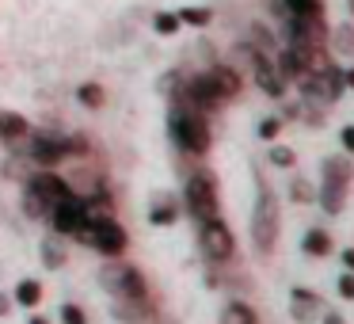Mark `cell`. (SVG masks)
Returning <instances> with one entry per match:
<instances>
[{"instance_id":"23","label":"cell","mask_w":354,"mask_h":324,"mask_svg":"<svg viewBox=\"0 0 354 324\" xmlns=\"http://www.w3.org/2000/svg\"><path fill=\"white\" fill-rule=\"evenodd\" d=\"M179 27H183V24H179L176 12H160V16H153V31L164 35V39H168V35H176Z\"/></svg>"},{"instance_id":"32","label":"cell","mask_w":354,"mask_h":324,"mask_svg":"<svg viewBox=\"0 0 354 324\" xmlns=\"http://www.w3.org/2000/svg\"><path fill=\"white\" fill-rule=\"evenodd\" d=\"M69 153L73 156H84L88 153V138H84V134H73V138H69Z\"/></svg>"},{"instance_id":"13","label":"cell","mask_w":354,"mask_h":324,"mask_svg":"<svg viewBox=\"0 0 354 324\" xmlns=\"http://www.w3.org/2000/svg\"><path fill=\"white\" fill-rule=\"evenodd\" d=\"M320 206H324V214H339V210L346 206V183H335V179H324L320 183Z\"/></svg>"},{"instance_id":"1","label":"cell","mask_w":354,"mask_h":324,"mask_svg":"<svg viewBox=\"0 0 354 324\" xmlns=\"http://www.w3.org/2000/svg\"><path fill=\"white\" fill-rule=\"evenodd\" d=\"M168 126H171V141H176L183 153H191V156H206L209 145H214V134H209L206 115L194 111V107H179V103H176Z\"/></svg>"},{"instance_id":"24","label":"cell","mask_w":354,"mask_h":324,"mask_svg":"<svg viewBox=\"0 0 354 324\" xmlns=\"http://www.w3.org/2000/svg\"><path fill=\"white\" fill-rule=\"evenodd\" d=\"M176 217H179V210L171 206V202H156V206L149 210V222H153V225H171Z\"/></svg>"},{"instance_id":"2","label":"cell","mask_w":354,"mask_h":324,"mask_svg":"<svg viewBox=\"0 0 354 324\" xmlns=\"http://www.w3.org/2000/svg\"><path fill=\"white\" fill-rule=\"evenodd\" d=\"M255 183H259V199H255V214H252V244L259 255H270L278 244V202L263 176H255Z\"/></svg>"},{"instance_id":"34","label":"cell","mask_w":354,"mask_h":324,"mask_svg":"<svg viewBox=\"0 0 354 324\" xmlns=\"http://www.w3.org/2000/svg\"><path fill=\"white\" fill-rule=\"evenodd\" d=\"M12 313V298L8 294H0V316H8Z\"/></svg>"},{"instance_id":"28","label":"cell","mask_w":354,"mask_h":324,"mask_svg":"<svg viewBox=\"0 0 354 324\" xmlns=\"http://www.w3.org/2000/svg\"><path fill=\"white\" fill-rule=\"evenodd\" d=\"M290 195H293V202H313L316 199V191H313V183H305V179H293L290 183Z\"/></svg>"},{"instance_id":"8","label":"cell","mask_w":354,"mask_h":324,"mask_svg":"<svg viewBox=\"0 0 354 324\" xmlns=\"http://www.w3.org/2000/svg\"><path fill=\"white\" fill-rule=\"evenodd\" d=\"M248 54H252V65H255V84H259L267 96H274V100H278V96L286 92V77L278 73V62L270 54L252 50V46H248Z\"/></svg>"},{"instance_id":"5","label":"cell","mask_w":354,"mask_h":324,"mask_svg":"<svg viewBox=\"0 0 354 324\" xmlns=\"http://www.w3.org/2000/svg\"><path fill=\"white\" fill-rule=\"evenodd\" d=\"M88 233H92V240L88 244L95 248V252H103V255H122L126 252V244H130V237H126V229L115 222V214H100V217H92L88 222Z\"/></svg>"},{"instance_id":"14","label":"cell","mask_w":354,"mask_h":324,"mask_svg":"<svg viewBox=\"0 0 354 324\" xmlns=\"http://www.w3.org/2000/svg\"><path fill=\"white\" fill-rule=\"evenodd\" d=\"M31 134V123L16 111H0V141H19Z\"/></svg>"},{"instance_id":"7","label":"cell","mask_w":354,"mask_h":324,"mask_svg":"<svg viewBox=\"0 0 354 324\" xmlns=\"http://www.w3.org/2000/svg\"><path fill=\"white\" fill-rule=\"evenodd\" d=\"M50 222H54L57 237H69V233H80L88 222H92L84 195H69V199L54 202V214H50Z\"/></svg>"},{"instance_id":"35","label":"cell","mask_w":354,"mask_h":324,"mask_svg":"<svg viewBox=\"0 0 354 324\" xmlns=\"http://www.w3.org/2000/svg\"><path fill=\"white\" fill-rule=\"evenodd\" d=\"M343 263H346V271H354V248H346V252H343Z\"/></svg>"},{"instance_id":"10","label":"cell","mask_w":354,"mask_h":324,"mask_svg":"<svg viewBox=\"0 0 354 324\" xmlns=\"http://www.w3.org/2000/svg\"><path fill=\"white\" fill-rule=\"evenodd\" d=\"M65 156H73L69 153V138H50V134H42V138H31V161H39V164H62Z\"/></svg>"},{"instance_id":"39","label":"cell","mask_w":354,"mask_h":324,"mask_svg":"<svg viewBox=\"0 0 354 324\" xmlns=\"http://www.w3.org/2000/svg\"><path fill=\"white\" fill-rule=\"evenodd\" d=\"M346 12H351V16H354V0H346Z\"/></svg>"},{"instance_id":"15","label":"cell","mask_w":354,"mask_h":324,"mask_svg":"<svg viewBox=\"0 0 354 324\" xmlns=\"http://www.w3.org/2000/svg\"><path fill=\"white\" fill-rule=\"evenodd\" d=\"M301 248H305V255H316V260H324V255L335 252V244H331V237L324 229H308L305 240H301Z\"/></svg>"},{"instance_id":"33","label":"cell","mask_w":354,"mask_h":324,"mask_svg":"<svg viewBox=\"0 0 354 324\" xmlns=\"http://www.w3.org/2000/svg\"><path fill=\"white\" fill-rule=\"evenodd\" d=\"M339 141H343L346 153H354V126H343V130H339Z\"/></svg>"},{"instance_id":"21","label":"cell","mask_w":354,"mask_h":324,"mask_svg":"<svg viewBox=\"0 0 354 324\" xmlns=\"http://www.w3.org/2000/svg\"><path fill=\"white\" fill-rule=\"evenodd\" d=\"M42 263H46L50 271H57L65 263V248L57 244V237H50V240H42Z\"/></svg>"},{"instance_id":"27","label":"cell","mask_w":354,"mask_h":324,"mask_svg":"<svg viewBox=\"0 0 354 324\" xmlns=\"http://www.w3.org/2000/svg\"><path fill=\"white\" fill-rule=\"evenodd\" d=\"M293 161H297V153L290 145H270V164L274 168H293Z\"/></svg>"},{"instance_id":"20","label":"cell","mask_w":354,"mask_h":324,"mask_svg":"<svg viewBox=\"0 0 354 324\" xmlns=\"http://www.w3.org/2000/svg\"><path fill=\"white\" fill-rule=\"evenodd\" d=\"M290 16H324V0H282Z\"/></svg>"},{"instance_id":"26","label":"cell","mask_w":354,"mask_h":324,"mask_svg":"<svg viewBox=\"0 0 354 324\" xmlns=\"http://www.w3.org/2000/svg\"><path fill=\"white\" fill-rule=\"evenodd\" d=\"M331 39H335V50H339V54H354V27H351V24L335 27V35H331Z\"/></svg>"},{"instance_id":"12","label":"cell","mask_w":354,"mask_h":324,"mask_svg":"<svg viewBox=\"0 0 354 324\" xmlns=\"http://www.w3.org/2000/svg\"><path fill=\"white\" fill-rule=\"evenodd\" d=\"M324 301H320V294L316 290H305V286H293V294H290V316L297 324H308L313 321V313L320 309Z\"/></svg>"},{"instance_id":"38","label":"cell","mask_w":354,"mask_h":324,"mask_svg":"<svg viewBox=\"0 0 354 324\" xmlns=\"http://www.w3.org/2000/svg\"><path fill=\"white\" fill-rule=\"evenodd\" d=\"M27 324H50V321H46V316H31Z\"/></svg>"},{"instance_id":"22","label":"cell","mask_w":354,"mask_h":324,"mask_svg":"<svg viewBox=\"0 0 354 324\" xmlns=\"http://www.w3.org/2000/svg\"><path fill=\"white\" fill-rule=\"evenodd\" d=\"M77 100L84 103V107H92V111H95V107H103V100H107V92H103L100 84H80V88H77Z\"/></svg>"},{"instance_id":"6","label":"cell","mask_w":354,"mask_h":324,"mask_svg":"<svg viewBox=\"0 0 354 324\" xmlns=\"http://www.w3.org/2000/svg\"><path fill=\"white\" fill-rule=\"evenodd\" d=\"M198 240L206 260L214 263H229L232 252H236V240H232V229L221 222V217H209V222H198Z\"/></svg>"},{"instance_id":"25","label":"cell","mask_w":354,"mask_h":324,"mask_svg":"<svg viewBox=\"0 0 354 324\" xmlns=\"http://www.w3.org/2000/svg\"><path fill=\"white\" fill-rule=\"evenodd\" d=\"M176 16H179V24H187V27H206L214 12L209 8H183V12H176Z\"/></svg>"},{"instance_id":"11","label":"cell","mask_w":354,"mask_h":324,"mask_svg":"<svg viewBox=\"0 0 354 324\" xmlns=\"http://www.w3.org/2000/svg\"><path fill=\"white\" fill-rule=\"evenodd\" d=\"M27 187H35V191H39L42 199L50 202V206H54V202H62V199H69V195H73V187L65 183V179L57 176V172H35V176H31V183H27Z\"/></svg>"},{"instance_id":"3","label":"cell","mask_w":354,"mask_h":324,"mask_svg":"<svg viewBox=\"0 0 354 324\" xmlns=\"http://www.w3.org/2000/svg\"><path fill=\"white\" fill-rule=\"evenodd\" d=\"M100 282L107 286V290L115 294V298H149V282H145V275H141V271L133 267V263H122L118 255L100 271Z\"/></svg>"},{"instance_id":"16","label":"cell","mask_w":354,"mask_h":324,"mask_svg":"<svg viewBox=\"0 0 354 324\" xmlns=\"http://www.w3.org/2000/svg\"><path fill=\"white\" fill-rule=\"evenodd\" d=\"M221 324H259V316H255V309L248 301H229L221 309Z\"/></svg>"},{"instance_id":"9","label":"cell","mask_w":354,"mask_h":324,"mask_svg":"<svg viewBox=\"0 0 354 324\" xmlns=\"http://www.w3.org/2000/svg\"><path fill=\"white\" fill-rule=\"evenodd\" d=\"M202 80H206V88L217 96V100H236L240 88H244V80H240V73L232 69V65H214V69L202 73Z\"/></svg>"},{"instance_id":"36","label":"cell","mask_w":354,"mask_h":324,"mask_svg":"<svg viewBox=\"0 0 354 324\" xmlns=\"http://www.w3.org/2000/svg\"><path fill=\"white\" fill-rule=\"evenodd\" d=\"M324 324H346V321L339 313H328V316H324Z\"/></svg>"},{"instance_id":"31","label":"cell","mask_w":354,"mask_h":324,"mask_svg":"<svg viewBox=\"0 0 354 324\" xmlns=\"http://www.w3.org/2000/svg\"><path fill=\"white\" fill-rule=\"evenodd\" d=\"M339 298H343V301H354V271L339 275Z\"/></svg>"},{"instance_id":"4","label":"cell","mask_w":354,"mask_h":324,"mask_svg":"<svg viewBox=\"0 0 354 324\" xmlns=\"http://www.w3.org/2000/svg\"><path fill=\"white\" fill-rule=\"evenodd\" d=\"M187 214L194 217V222H209V217H217V179L214 172H194L191 179H187Z\"/></svg>"},{"instance_id":"30","label":"cell","mask_w":354,"mask_h":324,"mask_svg":"<svg viewBox=\"0 0 354 324\" xmlns=\"http://www.w3.org/2000/svg\"><path fill=\"white\" fill-rule=\"evenodd\" d=\"M62 321L65 324H88V316H84V309H80V305H73V301H69V305H62Z\"/></svg>"},{"instance_id":"18","label":"cell","mask_w":354,"mask_h":324,"mask_svg":"<svg viewBox=\"0 0 354 324\" xmlns=\"http://www.w3.org/2000/svg\"><path fill=\"white\" fill-rule=\"evenodd\" d=\"M12 301H16V305H27V309L39 305V301H42V282H39V278H19L16 298H12Z\"/></svg>"},{"instance_id":"29","label":"cell","mask_w":354,"mask_h":324,"mask_svg":"<svg viewBox=\"0 0 354 324\" xmlns=\"http://www.w3.org/2000/svg\"><path fill=\"white\" fill-rule=\"evenodd\" d=\"M278 134H282V118H263L259 123V138L263 141H274Z\"/></svg>"},{"instance_id":"19","label":"cell","mask_w":354,"mask_h":324,"mask_svg":"<svg viewBox=\"0 0 354 324\" xmlns=\"http://www.w3.org/2000/svg\"><path fill=\"white\" fill-rule=\"evenodd\" d=\"M46 210H50V202L42 199L35 187H27V191H24V214L27 217H46Z\"/></svg>"},{"instance_id":"37","label":"cell","mask_w":354,"mask_h":324,"mask_svg":"<svg viewBox=\"0 0 354 324\" xmlns=\"http://www.w3.org/2000/svg\"><path fill=\"white\" fill-rule=\"evenodd\" d=\"M343 77H346V88H354V69H346Z\"/></svg>"},{"instance_id":"17","label":"cell","mask_w":354,"mask_h":324,"mask_svg":"<svg viewBox=\"0 0 354 324\" xmlns=\"http://www.w3.org/2000/svg\"><path fill=\"white\" fill-rule=\"evenodd\" d=\"M324 179H335V183H346V187H351L354 164L346 161V156H328V161H324Z\"/></svg>"}]
</instances>
